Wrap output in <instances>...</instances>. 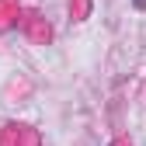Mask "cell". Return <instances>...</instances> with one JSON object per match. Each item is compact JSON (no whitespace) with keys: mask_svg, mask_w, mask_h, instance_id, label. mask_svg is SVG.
Instances as JSON below:
<instances>
[{"mask_svg":"<svg viewBox=\"0 0 146 146\" xmlns=\"http://www.w3.org/2000/svg\"><path fill=\"white\" fill-rule=\"evenodd\" d=\"M132 4H136V7H139V11H146V0H132Z\"/></svg>","mask_w":146,"mask_h":146,"instance_id":"1","label":"cell"}]
</instances>
